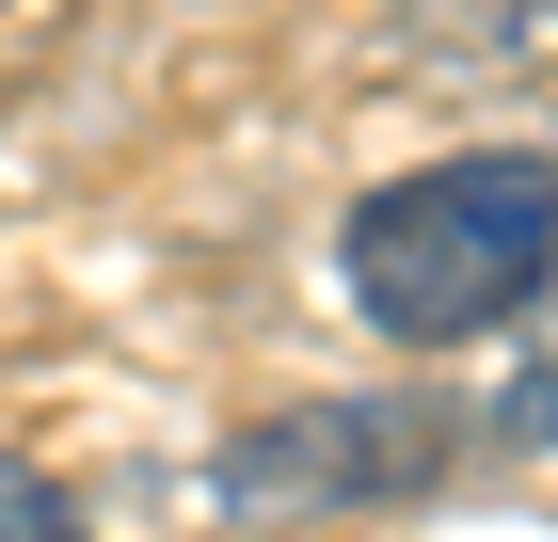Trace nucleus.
I'll list each match as a JSON object with an SVG mask.
<instances>
[{
  "label": "nucleus",
  "mask_w": 558,
  "mask_h": 542,
  "mask_svg": "<svg viewBox=\"0 0 558 542\" xmlns=\"http://www.w3.org/2000/svg\"><path fill=\"white\" fill-rule=\"evenodd\" d=\"M495 431L558 462V351H526V368H511V399H495Z\"/></svg>",
  "instance_id": "obj_3"
},
{
  "label": "nucleus",
  "mask_w": 558,
  "mask_h": 542,
  "mask_svg": "<svg viewBox=\"0 0 558 542\" xmlns=\"http://www.w3.org/2000/svg\"><path fill=\"white\" fill-rule=\"evenodd\" d=\"M351 303L399 335V351H463V335L526 320L558 272V160L495 144V160H430V176H384L336 240Z\"/></svg>",
  "instance_id": "obj_1"
},
{
  "label": "nucleus",
  "mask_w": 558,
  "mask_h": 542,
  "mask_svg": "<svg viewBox=\"0 0 558 542\" xmlns=\"http://www.w3.org/2000/svg\"><path fill=\"white\" fill-rule=\"evenodd\" d=\"M399 479H430V415H271L256 447L223 462V495L240 510H288V495H399Z\"/></svg>",
  "instance_id": "obj_2"
},
{
  "label": "nucleus",
  "mask_w": 558,
  "mask_h": 542,
  "mask_svg": "<svg viewBox=\"0 0 558 542\" xmlns=\"http://www.w3.org/2000/svg\"><path fill=\"white\" fill-rule=\"evenodd\" d=\"M0 542H81V510H64V495H48V479H33V462H0Z\"/></svg>",
  "instance_id": "obj_4"
}]
</instances>
